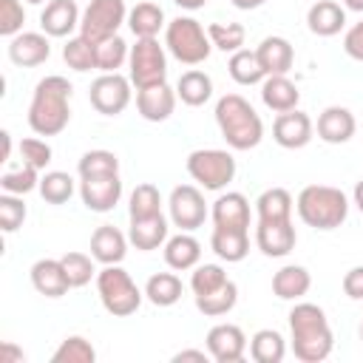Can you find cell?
Masks as SVG:
<instances>
[{
  "mask_svg": "<svg viewBox=\"0 0 363 363\" xmlns=\"http://www.w3.org/2000/svg\"><path fill=\"white\" fill-rule=\"evenodd\" d=\"M71 82L60 74H51L37 82L31 105H28V125L37 136H57L71 122Z\"/></svg>",
  "mask_w": 363,
  "mask_h": 363,
  "instance_id": "1",
  "label": "cell"
},
{
  "mask_svg": "<svg viewBox=\"0 0 363 363\" xmlns=\"http://www.w3.org/2000/svg\"><path fill=\"white\" fill-rule=\"evenodd\" d=\"M289 340L298 360L303 363L326 360L335 346L326 312L318 303H295L289 312Z\"/></svg>",
  "mask_w": 363,
  "mask_h": 363,
  "instance_id": "2",
  "label": "cell"
},
{
  "mask_svg": "<svg viewBox=\"0 0 363 363\" xmlns=\"http://www.w3.org/2000/svg\"><path fill=\"white\" fill-rule=\"evenodd\" d=\"M216 125L233 150H252L264 139V122L241 94H224L216 102Z\"/></svg>",
  "mask_w": 363,
  "mask_h": 363,
  "instance_id": "3",
  "label": "cell"
},
{
  "mask_svg": "<svg viewBox=\"0 0 363 363\" xmlns=\"http://www.w3.org/2000/svg\"><path fill=\"white\" fill-rule=\"evenodd\" d=\"M298 216L315 230H335L349 216V199L340 187L332 184H306L298 193Z\"/></svg>",
  "mask_w": 363,
  "mask_h": 363,
  "instance_id": "4",
  "label": "cell"
},
{
  "mask_svg": "<svg viewBox=\"0 0 363 363\" xmlns=\"http://www.w3.org/2000/svg\"><path fill=\"white\" fill-rule=\"evenodd\" d=\"M96 292H99L102 306L113 318L133 315L142 303V295H145L119 264H105V269L96 272Z\"/></svg>",
  "mask_w": 363,
  "mask_h": 363,
  "instance_id": "5",
  "label": "cell"
},
{
  "mask_svg": "<svg viewBox=\"0 0 363 363\" xmlns=\"http://www.w3.org/2000/svg\"><path fill=\"white\" fill-rule=\"evenodd\" d=\"M164 45L184 65H199L213 51V43H210L207 31L193 17H176V20H170L167 28H164Z\"/></svg>",
  "mask_w": 363,
  "mask_h": 363,
  "instance_id": "6",
  "label": "cell"
},
{
  "mask_svg": "<svg viewBox=\"0 0 363 363\" xmlns=\"http://www.w3.org/2000/svg\"><path fill=\"white\" fill-rule=\"evenodd\" d=\"M128 77L136 91L167 82V54L156 37H136V45H130L128 57Z\"/></svg>",
  "mask_w": 363,
  "mask_h": 363,
  "instance_id": "7",
  "label": "cell"
},
{
  "mask_svg": "<svg viewBox=\"0 0 363 363\" xmlns=\"http://www.w3.org/2000/svg\"><path fill=\"white\" fill-rule=\"evenodd\" d=\"M187 173L204 190H224L235 179V159L218 147H201L187 156Z\"/></svg>",
  "mask_w": 363,
  "mask_h": 363,
  "instance_id": "8",
  "label": "cell"
},
{
  "mask_svg": "<svg viewBox=\"0 0 363 363\" xmlns=\"http://www.w3.org/2000/svg\"><path fill=\"white\" fill-rule=\"evenodd\" d=\"M122 23H128L125 0H91L82 11L79 34L96 45V43L113 37Z\"/></svg>",
  "mask_w": 363,
  "mask_h": 363,
  "instance_id": "9",
  "label": "cell"
},
{
  "mask_svg": "<svg viewBox=\"0 0 363 363\" xmlns=\"http://www.w3.org/2000/svg\"><path fill=\"white\" fill-rule=\"evenodd\" d=\"M130 77H122L119 71L113 74H99L94 82H91V91H88V99L91 105L105 113V116H119L128 105H130Z\"/></svg>",
  "mask_w": 363,
  "mask_h": 363,
  "instance_id": "10",
  "label": "cell"
},
{
  "mask_svg": "<svg viewBox=\"0 0 363 363\" xmlns=\"http://www.w3.org/2000/svg\"><path fill=\"white\" fill-rule=\"evenodd\" d=\"M167 207H170V221H173L179 230H184V233L201 227L204 218H207V201H204L201 190L193 187V184H179V187H173V193H170V199H167Z\"/></svg>",
  "mask_w": 363,
  "mask_h": 363,
  "instance_id": "11",
  "label": "cell"
},
{
  "mask_svg": "<svg viewBox=\"0 0 363 363\" xmlns=\"http://www.w3.org/2000/svg\"><path fill=\"white\" fill-rule=\"evenodd\" d=\"M207 352L216 363H238L247 354V335L235 323H216L207 332Z\"/></svg>",
  "mask_w": 363,
  "mask_h": 363,
  "instance_id": "12",
  "label": "cell"
},
{
  "mask_svg": "<svg viewBox=\"0 0 363 363\" xmlns=\"http://www.w3.org/2000/svg\"><path fill=\"white\" fill-rule=\"evenodd\" d=\"M312 133H315V125H312L309 113H303V111H298V108L278 113L275 122H272V139H275L281 147H286V150L306 147L309 139H312Z\"/></svg>",
  "mask_w": 363,
  "mask_h": 363,
  "instance_id": "13",
  "label": "cell"
},
{
  "mask_svg": "<svg viewBox=\"0 0 363 363\" xmlns=\"http://www.w3.org/2000/svg\"><path fill=\"white\" fill-rule=\"evenodd\" d=\"M79 196H82V204L94 213H111L119 199H122V182H119V173H111V176H88L79 182Z\"/></svg>",
  "mask_w": 363,
  "mask_h": 363,
  "instance_id": "14",
  "label": "cell"
},
{
  "mask_svg": "<svg viewBox=\"0 0 363 363\" xmlns=\"http://www.w3.org/2000/svg\"><path fill=\"white\" fill-rule=\"evenodd\" d=\"M176 99H179V94L167 82H159V85L136 91V111L147 122H164L176 111Z\"/></svg>",
  "mask_w": 363,
  "mask_h": 363,
  "instance_id": "15",
  "label": "cell"
},
{
  "mask_svg": "<svg viewBox=\"0 0 363 363\" xmlns=\"http://www.w3.org/2000/svg\"><path fill=\"white\" fill-rule=\"evenodd\" d=\"M295 227L292 221H258L255 227V244L269 258H284L295 250Z\"/></svg>",
  "mask_w": 363,
  "mask_h": 363,
  "instance_id": "16",
  "label": "cell"
},
{
  "mask_svg": "<svg viewBox=\"0 0 363 363\" xmlns=\"http://www.w3.org/2000/svg\"><path fill=\"white\" fill-rule=\"evenodd\" d=\"M51 57V43L48 34L40 31H20L17 37H11L9 43V60L20 68H34L43 65Z\"/></svg>",
  "mask_w": 363,
  "mask_h": 363,
  "instance_id": "17",
  "label": "cell"
},
{
  "mask_svg": "<svg viewBox=\"0 0 363 363\" xmlns=\"http://www.w3.org/2000/svg\"><path fill=\"white\" fill-rule=\"evenodd\" d=\"M213 224L216 227H224V230H250V201L244 193H221L216 201H213Z\"/></svg>",
  "mask_w": 363,
  "mask_h": 363,
  "instance_id": "18",
  "label": "cell"
},
{
  "mask_svg": "<svg viewBox=\"0 0 363 363\" xmlns=\"http://www.w3.org/2000/svg\"><path fill=\"white\" fill-rule=\"evenodd\" d=\"M79 20H82V14L74 0H48L40 14L43 34H48V37H71V31L79 28Z\"/></svg>",
  "mask_w": 363,
  "mask_h": 363,
  "instance_id": "19",
  "label": "cell"
},
{
  "mask_svg": "<svg viewBox=\"0 0 363 363\" xmlns=\"http://www.w3.org/2000/svg\"><path fill=\"white\" fill-rule=\"evenodd\" d=\"M31 286L45 295V298H62L71 284H68V275L62 269V261L60 258H40L34 261L31 267Z\"/></svg>",
  "mask_w": 363,
  "mask_h": 363,
  "instance_id": "20",
  "label": "cell"
},
{
  "mask_svg": "<svg viewBox=\"0 0 363 363\" xmlns=\"http://www.w3.org/2000/svg\"><path fill=\"white\" fill-rule=\"evenodd\" d=\"M354 113L349 108H340V105H329L320 116H318V136L326 142V145H343L354 136Z\"/></svg>",
  "mask_w": 363,
  "mask_h": 363,
  "instance_id": "21",
  "label": "cell"
},
{
  "mask_svg": "<svg viewBox=\"0 0 363 363\" xmlns=\"http://www.w3.org/2000/svg\"><path fill=\"white\" fill-rule=\"evenodd\" d=\"M128 241H130L136 250H142V252L159 250V247L167 241V218H164L162 213L147 216V218H130Z\"/></svg>",
  "mask_w": 363,
  "mask_h": 363,
  "instance_id": "22",
  "label": "cell"
},
{
  "mask_svg": "<svg viewBox=\"0 0 363 363\" xmlns=\"http://www.w3.org/2000/svg\"><path fill=\"white\" fill-rule=\"evenodd\" d=\"M128 252V235L119 233L113 224H102L91 235V255L99 264H122Z\"/></svg>",
  "mask_w": 363,
  "mask_h": 363,
  "instance_id": "23",
  "label": "cell"
},
{
  "mask_svg": "<svg viewBox=\"0 0 363 363\" xmlns=\"http://www.w3.org/2000/svg\"><path fill=\"white\" fill-rule=\"evenodd\" d=\"M306 26L318 37H335L346 26V11L335 0H318L306 11Z\"/></svg>",
  "mask_w": 363,
  "mask_h": 363,
  "instance_id": "24",
  "label": "cell"
},
{
  "mask_svg": "<svg viewBox=\"0 0 363 363\" xmlns=\"http://www.w3.org/2000/svg\"><path fill=\"white\" fill-rule=\"evenodd\" d=\"M261 99L269 111L275 113H284V111H292L298 108V99H301V91L298 85L286 77V74H275V77H267L261 82Z\"/></svg>",
  "mask_w": 363,
  "mask_h": 363,
  "instance_id": "25",
  "label": "cell"
},
{
  "mask_svg": "<svg viewBox=\"0 0 363 363\" xmlns=\"http://www.w3.org/2000/svg\"><path fill=\"white\" fill-rule=\"evenodd\" d=\"M267 77H275V74H286L295 62V48L286 37H264L261 45L255 48Z\"/></svg>",
  "mask_w": 363,
  "mask_h": 363,
  "instance_id": "26",
  "label": "cell"
},
{
  "mask_svg": "<svg viewBox=\"0 0 363 363\" xmlns=\"http://www.w3.org/2000/svg\"><path fill=\"white\" fill-rule=\"evenodd\" d=\"M309 286H312V275L301 264H286L272 275V292L281 301H298L309 292Z\"/></svg>",
  "mask_w": 363,
  "mask_h": 363,
  "instance_id": "27",
  "label": "cell"
},
{
  "mask_svg": "<svg viewBox=\"0 0 363 363\" xmlns=\"http://www.w3.org/2000/svg\"><path fill=\"white\" fill-rule=\"evenodd\" d=\"M210 247H213V252H216L221 261H227V264L244 261L247 252H250V233H247V230H224V227H213Z\"/></svg>",
  "mask_w": 363,
  "mask_h": 363,
  "instance_id": "28",
  "label": "cell"
},
{
  "mask_svg": "<svg viewBox=\"0 0 363 363\" xmlns=\"http://www.w3.org/2000/svg\"><path fill=\"white\" fill-rule=\"evenodd\" d=\"M199 258H201V244L190 233L182 230L179 235L164 241V261L170 269H179V272L193 269V267H199Z\"/></svg>",
  "mask_w": 363,
  "mask_h": 363,
  "instance_id": "29",
  "label": "cell"
},
{
  "mask_svg": "<svg viewBox=\"0 0 363 363\" xmlns=\"http://www.w3.org/2000/svg\"><path fill=\"white\" fill-rule=\"evenodd\" d=\"M292 196L284 187H269L258 196L255 210H258V221H292Z\"/></svg>",
  "mask_w": 363,
  "mask_h": 363,
  "instance_id": "30",
  "label": "cell"
},
{
  "mask_svg": "<svg viewBox=\"0 0 363 363\" xmlns=\"http://www.w3.org/2000/svg\"><path fill=\"white\" fill-rule=\"evenodd\" d=\"M176 94H179V99H182L184 105L199 108V105H204V102L213 96V79H210L204 71L190 68V71H184V74L179 77Z\"/></svg>",
  "mask_w": 363,
  "mask_h": 363,
  "instance_id": "31",
  "label": "cell"
},
{
  "mask_svg": "<svg viewBox=\"0 0 363 363\" xmlns=\"http://www.w3.org/2000/svg\"><path fill=\"white\" fill-rule=\"evenodd\" d=\"M162 26H164V11H162V6H156L150 0H142L128 11V28L136 37H156L162 31Z\"/></svg>",
  "mask_w": 363,
  "mask_h": 363,
  "instance_id": "32",
  "label": "cell"
},
{
  "mask_svg": "<svg viewBox=\"0 0 363 363\" xmlns=\"http://www.w3.org/2000/svg\"><path fill=\"white\" fill-rule=\"evenodd\" d=\"M227 71H230V77H233L238 85H258V82L267 79V71H264L258 54L250 51V48H241V51L230 54Z\"/></svg>",
  "mask_w": 363,
  "mask_h": 363,
  "instance_id": "33",
  "label": "cell"
},
{
  "mask_svg": "<svg viewBox=\"0 0 363 363\" xmlns=\"http://www.w3.org/2000/svg\"><path fill=\"white\" fill-rule=\"evenodd\" d=\"M286 354V340L275 329H258L250 340V357L255 363H281Z\"/></svg>",
  "mask_w": 363,
  "mask_h": 363,
  "instance_id": "34",
  "label": "cell"
},
{
  "mask_svg": "<svg viewBox=\"0 0 363 363\" xmlns=\"http://www.w3.org/2000/svg\"><path fill=\"white\" fill-rule=\"evenodd\" d=\"M182 292H184V286L173 272H156L145 284V298L153 306H173L182 298Z\"/></svg>",
  "mask_w": 363,
  "mask_h": 363,
  "instance_id": "35",
  "label": "cell"
},
{
  "mask_svg": "<svg viewBox=\"0 0 363 363\" xmlns=\"http://www.w3.org/2000/svg\"><path fill=\"white\" fill-rule=\"evenodd\" d=\"M193 298H196V309H199L201 315L218 318V315H227V312L235 306V301H238V286H235V281H227L224 286H218V289H213V292H207V295H193Z\"/></svg>",
  "mask_w": 363,
  "mask_h": 363,
  "instance_id": "36",
  "label": "cell"
},
{
  "mask_svg": "<svg viewBox=\"0 0 363 363\" xmlns=\"http://www.w3.org/2000/svg\"><path fill=\"white\" fill-rule=\"evenodd\" d=\"M128 57H130V48H128V43L119 34L96 43V71H102V74L119 71L128 62Z\"/></svg>",
  "mask_w": 363,
  "mask_h": 363,
  "instance_id": "37",
  "label": "cell"
},
{
  "mask_svg": "<svg viewBox=\"0 0 363 363\" xmlns=\"http://www.w3.org/2000/svg\"><path fill=\"white\" fill-rule=\"evenodd\" d=\"M162 213V193L156 184L150 182H142L133 187L130 199H128V216L130 218H147V216H156Z\"/></svg>",
  "mask_w": 363,
  "mask_h": 363,
  "instance_id": "38",
  "label": "cell"
},
{
  "mask_svg": "<svg viewBox=\"0 0 363 363\" xmlns=\"http://www.w3.org/2000/svg\"><path fill=\"white\" fill-rule=\"evenodd\" d=\"M207 37H210L213 48H218L224 54H235V51L244 48L247 28L241 23H210L207 26Z\"/></svg>",
  "mask_w": 363,
  "mask_h": 363,
  "instance_id": "39",
  "label": "cell"
},
{
  "mask_svg": "<svg viewBox=\"0 0 363 363\" xmlns=\"http://www.w3.org/2000/svg\"><path fill=\"white\" fill-rule=\"evenodd\" d=\"M62 60L74 71H91V68H96V45L91 40H85L82 34L68 37V43L62 45Z\"/></svg>",
  "mask_w": 363,
  "mask_h": 363,
  "instance_id": "40",
  "label": "cell"
},
{
  "mask_svg": "<svg viewBox=\"0 0 363 363\" xmlns=\"http://www.w3.org/2000/svg\"><path fill=\"white\" fill-rule=\"evenodd\" d=\"M40 196L48 204H65L74 196V179L62 170H48L45 176H40Z\"/></svg>",
  "mask_w": 363,
  "mask_h": 363,
  "instance_id": "41",
  "label": "cell"
},
{
  "mask_svg": "<svg viewBox=\"0 0 363 363\" xmlns=\"http://www.w3.org/2000/svg\"><path fill=\"white\" fill-rule=\"evenodd\" d=\"M96 360V352L91 346V340H85L82 335H71L65 337L57 352L51 354V363H94Z\"/></svg>",
  "mask_w": 363,
  "mask_h": 363,
  "instance_id": "42",
  "label": "cell"
},
{
  "mask_svg": "<svg viewBox=\"0 0 363 363\" xmlns=\"http://www.w3.org/2000/svg\"><path fill=\"white\" fill-rule=\"evenodd\" d=\"M62 269H65V275H68V284H71V289H79V286H85V284H91V278L96 275V269H94V255H85V252H65L62 258Z\"/></svg>",
  "mask_w": 363,
  "mask_h": 363,
  "instance_id": "43",
  "label": "cell"
},
{
  "mask_svg": "<svg viewBox=\"0 0 363 363\" xmlns=\"http://www.w3.org/2000/svg\"><path fill=\"white\" fill-rule=\"evenodd\" d=\"M77 170H79V179H88V176H111V173H119V159L111 150H88V153H82Z\"/></svg>",
  "mask_w": 363,
  "mask_h": 363,
  "instance_id": "44",
  "label": "cell"
},
{
  "mask_svg": "<svg viewBox=\"0 0 363 363\" xmlns=\"http://www.w3.org/2000/svg\"><path fill=\"white\" fill-rule=\"evenodd\" d=\"M0 187H3L6 193H14V196H26V193H31L34 187H40V170L23 162L20 167H14V170H6V173L0 176Z\"/></svg>",
  "mask_w": 363,
  "mask_h": 363,
  "instance_id": "45",
  "label": "cell"
},
{
  "mask_svg": "<svg viewBox=\"0 0 363 363\" xmlns=\"http://www.w3.org/2000/svg\"><path fill=\"white\" fill-rule=\"evenodd\" d=\"M227 281L230 278H227L224 267H218V264H199V267H193L190 289H193V295H207V292L224 286Z\"/></svg>",
  "mask_w": 363,
  "mask_h": 363,
  "instance_id": "46",
  "label": "cell"
},
{
  "mask_svg": "<svg viewBox=\"0 0 363 363\" xmlns=\"http://www.w3.org/2000/svg\"><path fill=\"white\" fill-rule=\"evenodd\" d=\"M26 221V204L20 196L14 193H3L0 196V230L3 233H14L17 227H23Z\"/></svg>",
  "mask_w": 363,
  "mask_h": 363,
  "instance_id": "47",
  "label": "cell"
},
{
  "mask_svg": "<svg viewBox=\"0 0 363 363\" xmlns=\"http://www.w3.org/2000/svg\"><path fill=\"white\" fill-rule=\"evenodd\" d=\"M26 11L20 0H0V34L3 37H17L23 31Z\"/></svg>",
  "mask_w": 363,
  "mask_h": 363,
  "instance_id": "48",
  "label": "cell"
},
{
  "mask_svg": "<svg viewBox=\"0 0 363 363\" xmlns=\"http://www.w3.org/2000/svg\"><path fill=\"white\" fill-rule=\"evenodd\" d=\"M20 159L37 170H45V164L51 162V145L37 136H28L20 142Z\"/></svg>",
  "mask_w": 363,
  "mask_h": 363,
  "instance_id": "49",
  "label": "cell"
},
{
  "mask_svg": "<svg viewBox=\"0 0 363 363\" xmlns=\"http://www.w3.org/2000/svg\"><path fill=\"white\" fill-rule=\"evenodd\" d=\"M343 51H346L352 60L363 62V20L354 23V26L346 31V37H343Z\"/></svg>",
  "mask_w": 363,
  "mask_h": 363,
  "instance_id": "50",
  "label": "cell"
},
{
  "mask_svg": "<svg viewBox=\"0 0 363 363\" xmlns=\"http://www.w3.org/2000/svg\"><path fill=\"white\" fill-rule=\"evenodd\" d=\"M343 292L352 301H363V267H352L343 275Z\"/></svg>",
  "mask_w": 363,
  "mask_h": 363,
  "instance_id": "51",
  "label": "cell"
},
{
  "mask_svg": "<svg viewBox=\"0 0 363 363\" xmlns=\"http://www.w3.org/2000/svg\"><path fill=\"white\" fill-rule=\"evenodd\" d=\"M23 360H26L23 349H17L11 340H6V343L0 346V363H23Z\"/></svg>",
  "mask_w": 363,
  "mask_h": 363,
  "instance_id": "52",
  "label": "cell"
},
{
  "mask_svg": "<svg viewBox=\"0 0 363 363\" xmlns=\"http://www.w3.org/2000/svg\"><path fill=\"white\" fill-rule=\"evenodd\" d=\"M207 357H210V352H204V349H182V352L173 354V363H187V360L207 363Z\"/></svg>",
  "mask_w": 363,
  "mask_h": 363,
  "instance_id": "53",
  "label": "cell"
},
{
  "mask_svg": "<svg viewBox=\"0 0 363 363\" xmlns=\"http://www.w3.org/2000/svg\"><path fill=\"white\" fill-rule=\"evenodd\" d=\"M235 9H241V11H250V9H258V6H264L267 0H230Z\"/></svg>",
  "mask_w": 363,
  "mask_h": 363,
  "instance_id": "54",
  "label": "cell"
},
{
  "mask_svg": "<svg viewBox=\"0 0 363 363\" xmlns=\"http://www.w3.org/2000/svg\"><path fill=\"white\" fill-rule=\"evenodd\" d=\"M0 139H3V159H0V162H9V153H11V133H9V130H3V133H0Z\"/></svg>",
  "mask_w": 363,
  "mask_h": 363,
  "instance_id": "55",
  "label": "cell"
},
{
  "mask_svg": "<svg viewBox=\"0 0 363 363\" xmlns=\"http://www.w3.org/2000/svg\"><path fill=\"white\" fill-rule=\"evenodd\" d=\"M176 6H182V9H187V11H196V9H201L207 0H173Z\"/></svg>",
  "mask_w": 363,
  "mask_h": 363,
  "instance_id": "56",
  "label": "cell"
},
{
  "mask_svg": "<svg viewBox=\"0 0 363 363\" xmlns=\"http://www.w3.org/2000/svg\"><path fill=\"white\" fill-rule=\"evenodd\" d=\"M352 196H354V204H357V210L363 213V179L354 184V193H352Z\"/></svg>",
  "mask_w": 363,
  "mask_h": 363,
  "instance_id": "57",
  "label": "cell"
},
{
  "mask_svg": "<svg viewBox=\"0 0 363 363\" xmlns=\"http://www.w3.org/2000/svg\"><path fill=\"white\" fill-rule=\"evenodd\" d=\"M346 3V9H352V11H363V0H343Z\"/></svg>",
  "mask_w": 363,
  "mask_h": 363,
  "instance_id": "58",
  "label": "cell"
},
{
  "mask_svg": "<svg viewBox=\"0 0 363 363\" xmlns=\"http://www.w3.org/2000/svg\"><path fill=\"white\" fill-rule=\"evenodd\" d=\"M26 3H45V0H26Z\"/></svg>",
  "mask_w": 363,
  "mask_h": 363,
  "instance_id": "59",
  "label": "cell"
},
{
  "mask_svg": "<svg viewBox=\"0 0 363 363\" xmlns=\"http://www.w3.org/2000/svg\"><path fill=\"white\" fill-rule=\"evenodd\" d=\"M360 340H363V323H360Z\"/></svg>",
  "mask_w": 363,
  "mask_h": 363,
  "instance_id": "60",
  "label": "cell"
}]
</instances>
